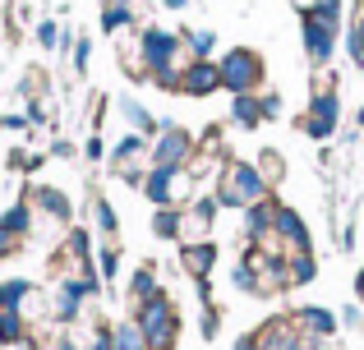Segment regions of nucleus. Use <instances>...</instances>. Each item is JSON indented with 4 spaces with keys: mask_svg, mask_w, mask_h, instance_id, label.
<instances>
[{
    "mask_svg": "<svg viewBox=\"0 0 364 350\" xmlns=\"http://www.w3.org/2000/svg\"><path fill=\"white\" fill-rule=\"evenodd\" d=\"M314 277H318L314 253H291V258H286V281H291V286H309Z\"/></svg>",
    "mask_w": 364,
    "mask_h": 350,
    "instance_id": "nucleus-27",
    "label": "nucleus"
},
{
    "mask_svg": "<svg viewBox=\"0 0 364 350\" xmlns=\"http://www.w3.org/2000/svg\"><path fill=\"white\" fill-rule=\"evenodd\" d=\"M217 212H222L217 198H194V203L185 207V235H189V240H208V235H213Z\"/></svg>",
    "mask_w": 364,
    "mask_h": 350,
    "instance_id": "nucleus-18",
    "label": "nucleus"
},
{
    "mask_svg": "<svg viewBox=\"0 0 364 350\" xmlns=\"http://www.w3.org/2000/svg\"><path fill=\"white\" fill-rule=\"evenodd\" d=\"M198 153L194 134L189 129H180L176 120H161V134L152 138V166H166V171H176V166H189Z\"/></svg>",
    "mask_w": 364,
    "mask_h": 350,
    "instance_id": "nucleus-6",
    "label": "nucleus"
},
{
    "mask_svg": "<svg viewBox=\"0 0 364 350\" xmlns=\"http://www.w3.org/2000/svg\"><path fill=\"white\" fill-rule=\"evenodd\" d=\"M337 318H341V323H346V327H360V323H364V314H360V305H346V309H341V314H337Z\"/></svg>",
    "mask_w": 364,
    "mask_h": 350,
    "instance_id": "nucleus-40",
    "label": "nucleus"
},
{
    "mask_svg": "<svg viewBox=\"0 0 364 350\" xmlns=\"http://www.w3.org/2000/svg\"><path fill=\"white\" fill-rule=\"evenodd\" d=\"M83 157H88V162H102V157H107V143H102V138L92 134L88 143H83Z\"/></svg>",
    "mask_w": 364,
    "mask_h": 350,
    "instance_id": "nucleus-38",
    "label": "nucleus"
},
{
    "mask_svg": "<svg viewBox=\"0 0 364 350\" xmlns=\"http://www.w3.org/2000/svg\"><path fill=\"white\" fill-rule=\"evenodd\" d=\"M263 111H267V120L282 116V92H263Z\"/></svg>",
    "mask_w": 364,
    "mask_h": 350,
    "instance_id": "nucleus-41",
    "label": "nucleus"
},
{
    "mask_svg": "<svg viewBox=\"0 0 364 350\" xmlns=\"http://www.w3.org/2000/svg\"><path fill=\"white\" fill-rule=\"evenodd\" d=\"M88 60H92V42L79 37V42H74V74H79V79L88 74Z\"/></svg>",
    "mask_w": 364,
    "mask_h": 350,
    "instance_id": "nucleus-35",
    "label": "nucleus"
},
{
    "mask_svg": "<svg viewBox=\"0 0 364 350\" xmlns=\"http://www.w3.org/2000/svg\"><path fill=\"white\" fill-rule=\"evenodd\" d=\"M0 226H5V231H14L18 240H23V235H33V203H28V198H18L14 207H5V212H0Z\"/></svg>",
    "mask_w": 364,
    "mask_h": 350,
    "instance_id": "nucleus-23",
    "label": "nucleus"
},
{
    "mask_svg": "<svg viewBox=\"0 0 364 350\" xmlns=\"http://www.w3.org/2000/svg\"><path fill=\"white\" fill-rule=\"evenodd\" d=\"M217 327H222V314H217V305H203V337H217Z\"/></svg>",
    "mask_w": 364,
    "mask_h": 350,
    "instance_id": "nucleus-37",
    "label": "nucleus"
},
{
    "mask_svg": "<svg viewBox=\"0 0 364 350\" xmlns=\"http://www.w3.org/2000/svg\"><path fill=\"white\" fill-rule=\"evenodd\" d=\"M152 235L157 240H180L185 235V207H157L152 212Z\"/></svg>",
    "mask_w": 364,
    "mask_h": 350,
    "instance_id": "nucleus-21",
    "label": "nucleus"
},
{
    "mask_svg": "<svg viewBox=\"0 0 364 350\" xmlns=\"http://www.w3.org/2000/svg\"><path fill=\"white\" fill-rule=\"evenodd\" d=\"M111 166H116V175L124 180V185H139L143 189V180H148V171H152L148 138H143V134H124L120 143L111 148Z\"/></svg>",
    "mask_w": 364,
    "mask_h": 350,
    "instance_id": "nucleus-7",
    "label": "nucleus"
},
{
    "mask_svg": "<svg viewBox=\"0 0 364 350\" xmlns=\"http://www.w3.org/2000/svg\"><path fill=\"white\" fill-rule=\"evenodd\" d=\"M161 5H166V9H185L189 0H161Z\"/></svg>",
    "mask_w": 364,
    "mask_h": 350,
    "instance_id": "nucleus-43",
    "label": "nucleus"
},
{
    "mask_svg": "<svg viewBox=\"0 0 364 350\" xmlns=\"http://www.w3.org/2000/svg\"><path fill=\"white\" fill-rule=\"evenodd\" d=\"M37 300H42V290H37L28 277L0 281V309H18L23 318H37Z\"/></svg>",
    "mask_w": 364,
    "mask_h": 350,
    "instance_id": "nucleus-14",
    "label": "nucleus"
},
{
    "mask_svg": "<svg viewBox=\"0 0 364 350\" xmlns=\"http://www.w3.org/2000/svg\"><path fill=\"white\" fill-rule=\"evenodd\" d=\"M97 277L107 281V286H116V277H120V249H116V244L97 249Z\"/></svg>",
    "mask_w": 364,
    "mask_h": 350,
    "instance_id": "nucleus-29",
    "label": "nucleus"
},
{
    "mask_svg": "<svg viewBox=\"0 0 364 350\" xmlns=\"http://www.w3.org/2000/svg\"><path fill=\"white\" fill-rule=\"evenodd\" d=\"M18 244H23V240H18L14 231H5V226H0V258H14V253H18Z\"/></svg>",
    "mask_w": 364,
    "mask_h": 350,
    "instance_id": "nucleus-36",
    "label": "nucleus"
},
{
    "mask_svg": "<svg viewBox=\"0 0 364 350\" xmlns=\"http://www.w3.org/2000/svg\"><path fill=\"white\" fill-rule=\"evenodd\" d=\"M291 318L300 323V332L309 337V341H332V337H337V323H341V318L323 305H300Z\"/></svg>",
    "mask_w": 364,
    "mask_h": 350,
    "instance_id": "nucleus-12",
    "label": "nucleus"
},
{
    "mask_svg": "<svg viewBox=\"0 0 364 350\" xmlns=\"http://www.w3.org/2000/svg\"><path fill=\"white\" fill-rule=\"evenodd\" d=\"M83 300H88V286H83L79 277H65L60 286H55V295H51V318L55 323H79Z\"/></svg>",
    "mask_w": 364,
    "mask_h": 350,
    "instance_id": "nucleus-11",
    "label": "nucleus"
},
{
    "mask_svg": "<svg viewBox=\"0 0 364 350\" xmlns=\"http://www.w3.org/2000/svg\"><path fill=\"white\" fill-rule=\"evenodd\" d=\"M272 235L282 244H291L295 253H309V226H304V217L295 212V207L277 203V222H272Z\"/></svg>",
    "mask_w": 364,
    "mask_h": 350,
    "instance_id": "nucleus-13",
    "label": "nucleus"
},
{
    "mask_svg": "<svg viewBox=\"0 0 364 350\" xmlns=\"http://www.w3.org/2000/svg\"><path fill=\"white\" fill-rule=\"evenodd\" d=\"M180 268L194 281H208V272L217 268V244L213 240H189L185 249H180Z\"/></svg>",
    "mask_w": 364,
    "mask_h": 350,
    "instance_id": "nucleus-16",
    "label": "nucleus"
},
{
    "mask_svg": "<svg viewBox=\"0 0 364 350\" xmlns=\"http://www.w3.org/2000/svg\"><path fill=\"white\" fill-rule=\"evenodd\" d=\"M111 350H148V337H143L139 323H116L111 327Z\"/></svg>",
    "mask_w": 364,
    "mask_h": 350,
    "instance_id": "nucleus-28",
    "label": "nucleus"
},
{
    "mask_svg": "<svg viewBox=\"0 0 364 350\" xmlns=\"http://www.w3.org/2000/svg\"><path fill=\"white\" fill-rule=\"evenodd\" d=\"M185 37V46H189V60H213V51H217V33L213 28H194V33H180Z\"/></svg>",
    "mask_w": 364,
    "mask_h": 350,
    "instance_id": "nucleus-26",
    "label": "nucleus"
},
{
    "mask_svg": "<svg viewBox=\"0 0 364 350\" xmlns=\"http://www.w3.org/2000/svg\"><path fill=\"white\" fill-rule=\"evenodd\" d=\"M124 28H134V5L129 0H107V5H102V33L116 37Z\"/></svg>",
    "mask_w": 364,
    "mask_h": 350,
    "instance_id": "nucleus-22",
    "label": "nucleus"
},
{
    "mask_svg": "<svg viewBox=\"0 0 364 350\" xmlns=\"http://www.w3.org/2000/svg\"><path fill=\"white\" fill-rule=\"evenodd\" d=\"M152 295H157V263H143V268L129 277V300L143 305V300H152Z\"/></svg>",
    "mask_w": 364,
    "mask_h": 350,
    "instance_id": "nucleus-25",
    "label": "nucleus"
},
{
    "mask_svg": "<svg viewBox=\"0 0 364 350\" xmlns=\"http://www.w3.org/2000/svg\"><path fill=\"white\" fill-rule=\"evenodd\" d=\"M92 217H97V231L102 235H116L120 231V217H116V207H111L107 198H92Z\"/></svg>",
    "mask_w": 364,
    "mask_h": 350,
    "instance_id": "nucleus-31",
    "label": "nucleus"
},
{
    "mask_svg": "<svg viewBox=\"0 0 364 350\" xmlns=\"http://www.w3.org/2000/svg\"><path fill=\"white\" fill-rule=\"evenodd\" d=\"M300 42H304V55H309L314 65H328L332 55H337V28H328L314 14H300Z\"/></svg>",
    "mask_w": 364,
    "mask_h": 350,
    "instance_id": "nucleus-9",
    "label": "nucleus"
},
{
    "mask_svg": "<svg viewBox=\"0 0 364 350\" xmlns=\"http://www.w3.org/2000/svg\"><path fill=\"white\" fill-rule=\"evenodd\" d=\"M355 295H360V305H364V268L355 272Z\"/></svg>",
    "mask_w": 364,
    "mask_h": 350,
    "instance_id": "nucleus-42",
    "label": "nucleus"
},
{
    "mask_svg": "<svg viewBox=\"0 0 364 350\" xmlns=\"http://www.w3.org/2000/svg\"><path fill=\"white\" fill-rule=\"evenodd\" d=\"M143 194H148L152 207H189L194 203V171L189 166H176V171L152 166L148 180H143Z\"/></svg>",
    "mask_w": 364,
    "mask_h": 350,
    "instance_id": "nucleus-3",
    "label": "nucleus"
},
{
    "mask_svg": "<svg viewBox=\"0 0 364 350\" xmlns=\"http://www.w3.org/2000/svg\"><path fill=\"white\" fill-rule=\"evenodd\" d=\"M346 51H350V60H355V65H364V9H360L355 28H350V37H346Z\"/></svg>",
    "mask_w": 364,
    "mask_h": 350,
    "instance_id": "nucleus-34",
    "label": "nucleus"
},
{
    "mask_svg": "<svg viewBox=\"0 0 364 350\" xmlns=\"http://www.w3.org/2000/svg\"><path fill=\"white\" fill-rule=\"evenodd\" d=\"M300 14H314V18H323L328 28H337L341 23V0H314V5H304Z\"/></svg>",
    "mask_w": 364,
    "mask_h": 350,
    "instance_id": "nucleus-32",
    "label": "nucleus"
},
{
    "mask_svg": "<svg viewBox=\"0 0 364 350\" xmlns=\"http://www.w3.org/2000/svg\"><path fill=\"white\" fill-rule=\"evenodd\" d=\"M134 323L143 327V337H148V350H171L176 337H180V314H176V305L166 300V290H157L152 300H143Z\"/></svg>",
    "mask_w": 364,
    "mask_h": 350,
    "instance_id": "nucleus-2",
    "label": "nucleus"
},
{
    "mask_svg": "<svg viewBox=\"0 0 364 350\" xmlns=\"http://www.w3.org/2000/svg\"><path fill=\"white\" fill-rule=\"evenodd\" d=\"M116 111H120L124 120H129L134 134H143V138H157V134H161V120L152 116V111L143 106L139 97H129V92H120V97H116Z\"/></svg>",
    "mask_w": 364,
    "mask_h": 350,
    "instance_id": "nucleus-17",
    "label": "nucleus"
},
{
    "mask_svg": "<svg viewBox=\"0 0 364 350\" xmlns=\"http://www.w3.org/2000/svg\"><path fill=\"white\" fill-rule=\"evenodd\" d=\"M217 65H222V88L231 92V97H240V92H258V88H263L267 65H263V55H258L254 46H231V51H226Z\"/></svg>",
    "mask_w": 364,
    "mask_h": 350,
    "instance_id": "nucleus-4",
    "label": "nucleus"
},
{
    "mask_svg": "<svg viewBox=\"0 0 364 350\" xmlns=\"http://www.w3.org/2000/svg\"><path fill=\"white\" fill-rule=\"evenodd\" d=\"M355 125H360V129H364V106H360V111H355Z\"/></svg>",
    "mask_w": 364,
    "mask_h": 350,
    "instance_id": "nucleus-44",
    "label": "nucleus"
},
{
    "mask_svg": "<svg viewBox=\"0 0 364 350\" xmlns=\"http://www.w3.org/2000/svg\"><path fill=\"white\" fill-rule=\"evenodd\" d=\"M139 46H143V60H148L152 74L161 70H180V46H185V37L180 33H166V28H143L139 33Z\"/></svg>",
    "mask_w": 364,
    "mask_h": 350,
    "instance_id": "nucleus-8",
    "label": "nucleus"
},
{
    "mask_svg": "<svg viewBox=\"0 0 364 350\" xmlns=\"http://www.w3.org/2000/svg\"><path fill=\"white\" fill-rule=\"evenodd\" d=\"M272 222H277V203H272V198L249 203L245 207V235H249V244H263L267 235H272Z\"/></svg>",
    "mask_w": 364,
    "mask_h": 350,
    "instance_id": "nucleus-19",
    "label": "nucleus"
},
{
    "mask_svg": "<svg viewBox=\"0 0 364 350\" xmlns=\"http://www.w3.org/2000/svg\"><path fill=\"white\" fill-rule=\"evenodd\" d=\"M37 42H42V51H51V46H60V42H65L60 23H55V18H42V23H37Z\"/></svg>",
    "mask_w": 364,
    "mask_h": 350,
    "instance_id": "nucleus-33",
    "label": "nucleus"
},
{
    "mask_svg": "<svg viewBox=\"0 0 364 350\" xmlns=\"http://www.w3.org/2000/svg\"><path fill=\"white\" fill-rule=\"evenodd\" d=\"M217 88H222V65L217 60H189L185 65V79H180L185 97H213Z\"/></svg>",
    "mask_w": 364,
    "mask_h": 350,
    "instance_id": "nucleus-10",
    "label": "nucleus"
},
{
    "mask_svg": "<svg viewBox=\"0 0 364 350\" xmlns=\"http://www.w3.org/2000/svg\"><path fill=\"white\" fill-rule=\"evenodd\" d=\"M0 129H9V134H23V129H28V116H0Z\"/></svg>",
    "mask_w": 364,
    "mask_h": 350,
    "instance_id": "nucleus-39",
    "label": "nucleus"
},
{
    "mask_svg": "<svg viewBox=\"0 0 364 350\" xmlns=\"http://www.w3.org/2000/svg\"><path fill=\"white\" fill-rule=\"evenodd\" d=\"M254 166H258V171H263V180H267V185H277V180L286 175V162H282V153H272V148H263Z\"/></svg>",
    "mask_w": 364,
    "mask_h": 350,
    "instance_id": "nucleus-30",
    "label": "nucleus"
},
{
    "mask_svg": "<svg viewBox=\"0 0 364 350\" xmlns=\"http://www.w3.org/2000/svg\"><path fill=\"white\" fill-rule=\"evenodd\" d=\"M263 120H267V111H263V97H258V92H240V97H231V125L258 129Z\"/></svg>",
    "mask_w": 364,
    "mask_h": 350,
    "instance_id": "nucleus-20",
    "label": "nucleus"
},
{
    "mask_svg": "<svg viewBox=\"0 0 364 350\" xmlns=\"http://www.w3.org/2000/svg\"><path fill=\"white\" fill-rule=\"evenodd\" d=\"M28 341V318L18 309H0V346H23Z\"/></svg>",
    "mask_w": 364,
    "mask_h": 350,
    "instance_id": "nucleus-24",
    "label": "nucleus"
},
{
    "mask_svg": "<svg viewBox=\"0 0 364 350\" xmlns=\"http://www.w3.org/2000/svg\"><path fill=\"white\" fill-rule=\"evenodd\" d=\"M337 125H341V92L323 83V88L314 92L309 111H304V116L295 120V129H304V134H309V138H318V143H328V138L337 134Z\"/></svg>",
    "mask_w": 364,
    "mask_h": 350,
    "instance_id": "nucleus-5",
    "label": "nucleus"
},
{
    "mask_svg": "<svg viewBox=\"0 0 364 350\" xmlns=\"http://www.w3.org/2000/svg\"><path fill=\"white\" fill-rule=\"evenodd\" d=\"M267 189H272V185L263 180V171H258L254 162H226L222 175H217V194L213 198L222 207H240V212H245L249 203L267 198Z\"/></svg>",
    "mask_w": 364,
    "mask_h": 350,
    "instance_id": "nucleus-1",
    "label": "nucleus"
},
{
    "mask_svg": "<svg viewBox=\"0 0 364 350\" xmlns=\"http://www.w3.org/2000/svg\"><path fill=\"white\" fill-rule=\"evenodd\" d=\"M28 203H33L37 212H46L51 222H60V226L74 217L70 194H65V189H55V185H33V189H28Z\"/></svg>",
    "mask_w": 364,
    "mask_h": 350,
    "instance_id": "nucleus-15",
    "label": "nucleus"
}]
</instances>
